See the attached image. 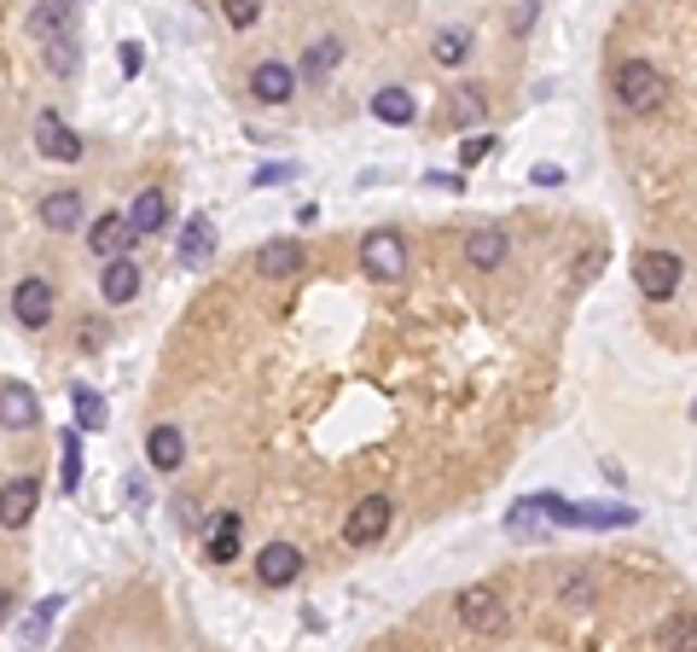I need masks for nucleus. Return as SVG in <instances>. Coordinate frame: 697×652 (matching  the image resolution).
Segmentation results:
<instances>
[{
  "mask_svg": "<svg viewBox=\"0 0 697 652\" xmlns=\"http://www.w3.org/2000/svg\"><path fill=\"white\" fill-rule=\"evenodd\" d=\"M99 297H105V304H134V297H140V269H134V257L105 262V274H99Z\"/></svg>",
  "mask_w": 697,
  "mask_h": 652,
  "instance_id": "6ab92c4d",
  "label": "nucleus"
},
{
  "mask_svg": "<svg viewBox=\"0 0 697 652\" xmlns=\"http://www.w3.org/2000/svg\"><path fill=\"white\" fill-rule=\"evenodd\" d=\"M471 53V29H436V64H459Z\"/></svg>",
  "mask_w": 697,
  "mask_h": 652,
  "instance_id": "cd10ccee",
  "label": "nucleus"
},
{
  "mask_svg": "<svg viewBox=\"0 0 697 652\" xmlns=\"http://www.w3.org/2000/svg\"><path fill=\"white\" fill-rule=\"evenodd\" d=\"M257 274L262 280H291V274H302V239H267L257 250Z\"/></svg>",
  "mask_w": 697,
  "mask_h": 652,
  "instance_id": "2eb2a0df",
  "label": "nucleus"
},
{
  "mask_svg": "<svg viewBox=\"0 0 697 652\" xmlns=\"http://www.w3.org/2000/svg\"><path fill=\"white\" fill-rule=\"evenodd\" d=\"M71 403H76V431H105L111 414H105V396H99L94 384H76Z\"/></svg>",
  "mask_w": 697,
  "mask_h": 652,
  "instance_id": "393cba45",
  "label": "nucleus"
},
{
  "mask_svg": "<svg viewBox=\"0 0 697 652\" xmlns=\"http://www.w3.org/2000/svg\"><path fill=\"white\" fill-rule=\"evenodd\" d=\"M372 116L389 123V128H407V123H419V99L407 88H378L372 94Z\"/></svg>",
  "mask_w": 697,
  "mask_h": 652,
  "instance_id": "aec40b11",
  "label": "nucleus"
},
{
  "mask_svg": "<svg viewBox=\"0 0 697 652\" xmlns=\"http://www.w3.org/2000/svg\"><path fill=\"white\" fill-rule=\"evenodd\" d=\"M59 483H64V495L82 490V431H64L59 438Z\"/></svg>",
  "mask_w": 697,
  "mask_h": 652,
  "instance_id": "a878e982",
  "label": "nucleus"
},
{
  "mask_svg": "<svg viewBox=\"0 0 697 652\" xmlns=\"http://www.w3.org/2000/svg\"><path fill=\"white\" fill-rule=\"evenodd\" d=\"M453 106H448V123H477L483 116V94L477 88H459V94H448Z\"/></svg>",
  "mask_w": 697,
  "mask_h": 652,
  "instance_id": "c85d7f7f",
  "label": "nucleus"
},
{
  "mask_svg": "<svg viewBox=\"0 0 697 652\" xmlns=\"http://www.w3.org/2000/svg\"><path fill=\"white\" fill-rule=\"evenodd\" d=\"M59 612H64V594H47L41 606L29 612V624H24V635H18V641H24V652H41V647H47V629L59 624Z\"/></svg>",
  "mask_w": 697,
  "mask_h": 652,
  "instance_id": "5701e85b",
  "label": "nucleus"
},
{
  "mask_svg": "<svg viewBox=\"0 0 697 652\" xmlns=\"http://www.w3.org/2000/svg\"><path fill=\"white\" fill-rule=\"evenodd\" d=\"M459 617H465V629H477V635H500L506 629V600L495 589H483V582H471V589H459Z\"/></svg>",
  "mask_w": 697,
  "mask_h": 652,
  "instance_id": "423d86ee",
  "label": "nucleus"
},
{
  "mask_svg": "<svg viewBox=\"0 0 697 652\" xmlns=\"http://www.w3.org/2000/svg\"><path fill=\"white\" fill-rule=\"evenodd\" d=\"M146 460H151V472H175V466L186 460L181 426H151L146 431Z\"/></svg>",
  "mask_w": 697,
  "mask_h": 652,
  "instance_id": "dca6fc26",
  "label": "nucleus"
},
{
  "mask_svg": "<svg viewBox=\"0 0 697 652\" xmlns=\"http://www.w3.org/2000/svg\"><path fill=\"white\" fill-rule=\"evenodd\" d=\"M337 59H344V41H332V36H320L309 53H302V76H332L337 71Z\"/></svg>",
  "mask_w": 697,
  "mask_h": 652,
  "instance_id": "bb28decb",
  "label": "nucleus"
},
{
  "mask_svg": "<svg viewBox=\"0 0 697 652\" xmlns=\"http://www.w3.org/2000/svg\"><path fill=\"white\" fill-rule=\"evenodd\" d=\"M116 53H123V76H140V64H146V47L140 41H123Z\"/></svg>",
  "mask_w": 697,
  "mask_h": 652,
  "instance_id": "f704fd0d",
  "label": "nucleus"
},
{
  "mask_svg": "<svg viewBox=\"0 0 697 652\" xmlns=\"http://www.w3.org/2000/svg\"><path fill=\"white\" fill-rule=\"evenodd\" d=\"M0 426H7V431L41 426V403H36V391H29L24 379H7V384H0Z\"/></svg>",
  "mask_w": 697,
  "mask_h": 652,
  "instance_id": "9b49d317",
  "label": "nucleus"
},
{
  "mask_svg": "<svg viewBox=\"0 0 697 652\" xmlns=\"http://www.w3.org/2000/svg\"><path fill=\"white\" fill-rule=\"evenodd\" d=\"M465 257H471V269H500L506 262V233L500 227H471L465 233Z\"/></svg>",
  "mask_w": 697,
  "mask_h": 652,
  "instance_id": "412c9836",
  "label": "nucleus"
},
{
  "mask_svg": "<svg viewBox=\"0 0 697 652\" xmlns=\"http://www.w3.org/2000/svg\"><path fill=\"white\" fill-rule=\"evenodd\" d=\"M76 24H82V12L76 7H64V0H47V7H36L24 19V29L36 36L41 47H53V41H71L76 36Z\"/></svg>",
  "mask_w": 697,
  "mask_h": 652,
  "instance_id": "0eeeda50",
  "label": "nucleus"
},
{
  "mask_svg": "<svg viewBox=\"0 0 697 652\" xmlns=\"http://www.w3.org/2000/svg\"><path fill=\"white\" fill-rule=\"evenodd\" d=\"M512 29H518V36H530V29H535V7H512Z\"/></svg>",
  "mask_w": 697,
  "mask_h": 652,
  "instance_id": "e433bc0d",
  "label": "nucleus"
},
{
  "mask_svg": "<svg viewBox=\"0 0 697 652\" xmlns=\"http://www.w3.org/2000/svg\"><path fill=\"white\" fill-rule=\"evenodd\" d=\"M669 94H674L669 76H662L651 59H622L617 64V99H622L627 111H657Z\"/></svg>",
  "mask_w": 697,
  "mask_h": 652,
  "instance_id": "f03ea898",
  "label": "nucleus"
},
{
  "mask_svg": "<svg viewBox=\"0 0 697 652\" xmlns=\"http://www.w3.org/2000/svg\"><path fill=\"white\" fill-rule=\"evenodd\" d=\"M41 507V483L36 478H7L0 483V525L7 530H24L29 518H36Z\"/></svg>",
  "mask_w": 697,
  "mask_h": 652,
  "instance_id": "6e6552de",
  "label": "nucleus"
},
{
  "mask_svg": "<svg viewBox=\"0 0 697 652\" xmlns=\"http://www.w3.org/2000/svg\"><path fill=\"white\" fill-rule=\"evenodd\" d=\"M488 152H495V135H465V140H459V163H465V170H471V163H483Z\"/></svg>",
  "mask_w": 697,
  "mask_h": 652,
  "instance_id": "7c9ffc66",
  "label": "nucleus"
},
{
  "mask_svg": "<svg viewBox=\"0 0 697 652\" xmlns=\"http://www.w3.org/2000/svg\"><path fill=\"white\" fill-rule=\"evenodd\" d=\"M128 227H134V239H140V233H163V227H169V193H158V187L134 193V205H128Z\"/></svg>",
  "mask_w": 697,
  "mask_h": 652,
  "instance_id": "a211bd4d",
  "label": "nucleus"
},
{
  "mask_svg": "<svg viewBox=\"0 0 697 652\" xmlns=\"http://www.w3.org/2000/svg\"><path fill=\"white\" fill-rule=\"evenodd\" d=\"M210 257H215V222H210V216H186V227H181V262H186V269H203Z\"/></svg>",
  "mask_w": 697,
  "mask_h": 652,
  "instance_id": "f3484780",
  "label": "nucleus"
},
{
  "mask_svg": "<svg viewBox=\"0 0 697 652\" xmlns=\"http://www.w3.org/2000/svg\"><path fill=\"white\" fill-rule=\"evenodd\" d=\"M530 513H552V525H570V530H622L634 525V507H622V501H564V495H535Z\"/></svg>",
  "mask_w": 697,
  "mask_h": 652,
  "instance_id": "f257e3e1",
  "label": "nucleus"
},
{
  "mask_svg": "<svg viewBox=\"0 0 697 652\" xmlns=\"http://www.w3.org/2000/svg\"><path fill=\"white\" fill-rule=\"evenodd\" d=\"M76 36L71 41H53V47H47V71H53V76H76Z\"/></svg>",
  "mask_w": 697,
  "mask_h": 652,
  "instance_id": "c756f323",
  "label": "nucleus"
},
{
  "mask_svg": "<svg viewBox=\"0 0 697 652\" xmlns=\"http://www.w3.org/2000/svg\"><path fill=\"white\" fill-rule=\"evenodd\" d=\"M36 146H41L53 163H76V158H82V135L64 123L59 111H41V116H36Z\"/></svg>",
  "mask_w": 697,
  "mask_h": 652,
  "instance_id": "1a4fd4ad",
  "label": "nucleus"
},
{
  "mask_svg": "<svg viewBox=\"0 0 697 652\" xmlns=\"http://www.w3.org/2000/svg\"><path fill=\"white\" fill-rule=\"evenodd\" d=\"M291 175H297V163H262L257 187H279V181H291Z\"/></svg>",
  "mask_w": 697,
  "mask_h": 652,
  "instance_id": "473e14b6",
  "label": "nucleus"
},
{
  "mask_svg": "<svg viewBox=\"0 0 697 652\" xmlns=\"http://www.w3.org/2000/svg\"><path fill=\"white\" fill-rule=\"evenodd\" d=\"M424 187H436V193H465V175H459V170H448V175L431 170V175H424Z\"/></svg>",
  "mask_w": 697,
  "mask_h": 652,
  "instance_id": "72a5a7b5",
  "label": "nucleus"
},
{
  "mask_svg": "<svg viewBox=\"0 0 697 652\" xmlns=\"http://www.w3.org/2000/svg\"><path fill=\"white\" fill-rule=\"evenodd\" d=\"M41 222L53 227V233H71L82 222V193L76 187H53V193L41 198Z\"/></svg>",
  "mask_w": 697,
  "mask_h": 652,
  "instance_id": "4be33fe9",
  "label": "nucleus"
},
{
  "mask_svg": "<svg viewBox=\"0 0 697 652\" xmlns=\"http://www.w3.org/2000/svg\"><path fill=\"white\" fill-rule=\"evenodd\" d=\"M530 181H535V187H558V181H564V170H558V163H535Z\"/></svg>",
  "mask_w": 697,
  "mask_h": 652,
  "instance_id": "c9c22d12",
  "label": "nucleus"
},
{
  "mask_svg": "<svg viewBox=\"0 0 697 652\" xmlns=\"http://www.w3.org/2000/svg\"><path fill=\"white\" fill-rule=\"evenodd\" d=\"M257 577L267 582V589H285V582H297V577H302V548L267 542L262 554H257Z\"/></svg>",
  "mask_w": 697,
  "mask_h": 652,
  "instance_id": "ddd939ff",
  "label": "nucleus"
},
{
  "mask_svg": "<svg viewBox=\"0 0 697 652\" xmlns=\"http://www.w3.org/2000/svg\"><path fill=\"white\" fill-rule=\"evenodd\" d=\"M361 269L372 280H401V269H407V239H401L396 227H372L366 239H361Z\"/></svg>",
  "mask_w": 697,
  "mask_h": 652,
  "instance_id": "39448f33",
  "label": "nucleus"
},
{
  "mask_svg": "<svg viewBox=\"0 0 697 652\" xmlns=\"http://www.w3.org/2000/svg\"><path fill=\"white\" fill-rule=\"evenodd\" d=\"M389 518H396V501H389V495H361V501L349 507V518H344V542H349V548L384 542Z\"/></svg>",
  "mask_w": 697,
  "mask_h": 652,
  "instance_id": "20e7f679",
  "label": "nucleus"
},
{
  "mask_svg": "<svg viewBox=\"0 0 697 652\" xmlns=\"http://www.w3.org/2000/svg\"><path fill=\"white\" fill-rule=\"evenodd\" d=\"M250 94H257L262 106H285V99L297 94V71L285 59H262L257 71H250Z\"/></svg>",
  "mask_w": 697,
  "mask_h": 652,
  "instance_id": "f8f14e48",
  "label": "nucleus"
},
{
  "mask_svg": "<svg viewBox=\"0 0 697 652\" xmlns=\"http://www.w3.org/2000/svg\"><path fill=\"white\" fill-rule=\"evenodd\" d=\"M88 245L99 250L105 262H116V257H128L134 250V227H128V216H116V210H105L99 222L88 227Z\"/></svg>",
  "mask_w": 697,
  "mask_h": 652,
  "instance_id": "4468645a",
  "label": "nucleus"
},
{
  "mask_svg": "<svg viewBox=\"0 0 697 652\" xmlns=\"http://www.w3.org/2000/svg\"><path fill=\"white\" fill-rule=\"evenodd\" d=\"M239 530H245L239 513H215V537H210V559H215V565H233V559H239Z\"/></svg>",
  "mask_w": 697,
  "mask_h": 652,
  "instance_id": "b1692460",
  "label": "nucleus"
},
{
  "mask_svg": "<svg viewBox=\"0 0 697 652\" xmlns=\"http://www.w3.org/2000/svg\"><path fill=\"white\" fill-rule=\"evenodd\" d=\"M12 612H18V600H12V589H0V624H7Z\"/></svg>",
  "mask_w": 697,
  "mask_h": 652,
  "instance_id": "4c0bfd02",
  "label": "nucleus"
},
{
  "mask_svg": "<svg viewBox=\"0 0 697 652\" xmlns=\"http://www.w3.org/2000/svg\"><path fill=\"white\" fill-rule=\"evenodd\" d=\"M53 309H59V297H53V286H47L41 274H29L18 292H12V315H18V321L36 332V327H47L53 321Z\"/></svg>",
  "mask_w": 697,
  "mask_h": 652,
  "instance_id": "9d476101",
  "label": "nucleus"
},
{
  "mask_svg": "<svg viewBox=\"0 0 697 652\" xmlns=\"http://www.w3.org/2000/svg\"><path fill=\"white\" fill-rule=\"evenodd\" d=\"M257 19H262V7H257V0H227V24H233V29H250Z\"/></svg>",
  "mask_w": 697,
  "mask_h": 652,
  "instance_id": "2f4dec72",
  "label": "nucleus"
},
{
  "mask_svg": "<svg viewBox=\"0 0 697 652\" xmlns=\"http://www.w3.org/2000/svg\"><path fill=\"white\" fill-rule=\"evenodd\" d=\"M680 280H686V262H680L674 250H639L634 257V286L651 297V304H669L680 292Z\"/></svg>",
  "mask_w": 697,
  "mask_h": 652,
  "instance_id": "7ed1b4c3",
  "label": "nucleus"
}]
</instances>
